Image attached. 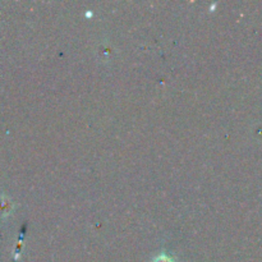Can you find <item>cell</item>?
<instances>
[{
  "mask_svg": "<svg viewBox=\"0 0 262 262\" xmlns=\"http://www.w3.org/2000/svg\"><path fill=\"white\" fill-rule=\"evenodd\" d=\"M154 262H174V261L171 260V258L166 257V256L161 255V256H159V257H156L155 260H154Z\"/></svg>",
  "mask_w": 262,
  "mask_h": 262,
  "instance_id": "cell-1",
  "label": "cell"
}]
</instances>
